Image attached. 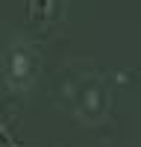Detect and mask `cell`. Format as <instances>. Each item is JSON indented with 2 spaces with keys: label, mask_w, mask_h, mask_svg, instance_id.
Masks as SVG:
<instances>
[{
  "label": "cell",
  "mask_w": 141,
  "mask_h": 147,
  "mask_svg": "<svg viewBox=\"0 0 141 147\" xmlns=\"http://www.w3.org/2000/svg\"><path fill=\"white\" fill-rule=\"evenodd\" d=\"M0 144H3V147H12V141H9V138L3 136V129H0Z\"/></svg>",
  "instance_id": "cell-2"
},
{
  "label": "cell",
  "mask_w": 141,
  "mask_h": 147,
  "mask_svg": "<svg viewBox=\"0 0 141 147\" xmlns=\"http://www.w3.org/2000/svg\"><path fill=\"white\" fill-rule=\"evenodd\" d=\"M44 15H47V0H30V18L41 21Z\"/></svg>",
  "instance_id": "cell-1"
}]
</instances>
